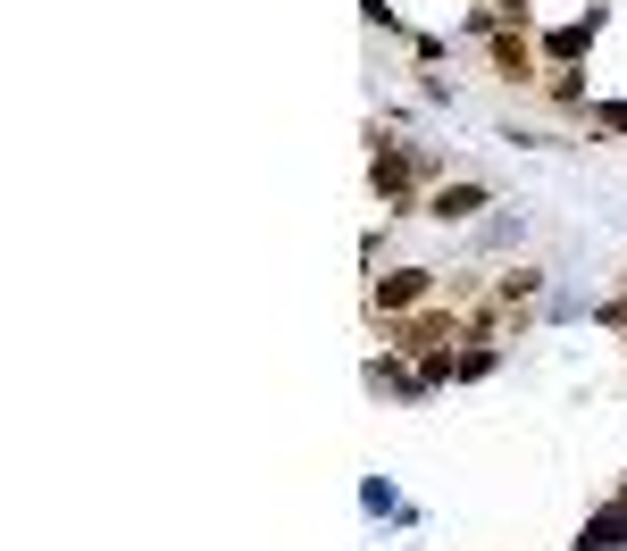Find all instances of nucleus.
I'll return each instance as SVG.
<instances>
[{"mask_svg": "<svg viewBox=\"0 0 627 551\" xmlns=\"http://www.w3.org/2000/svg\"><path fill=\"white\" fill-rule=\"evenodd\" d=\"M477 209V184H444V193H435V218H469Z\"/></svg>", "mask_w": 627, "mask_h": 551, "instance_id": "1", "label": "nucleus"}]
</instances>
